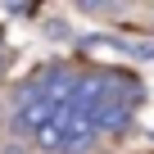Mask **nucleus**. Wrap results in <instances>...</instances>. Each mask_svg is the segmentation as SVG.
I'll use <instances>...</instances> for the list:
<instances>
[{
	"mask_svg": "<svg viewBox=\"0 0 154 154\" xmlns=\"http://www.w3.org/2000/svg\"><path fill=\"white\" fill-rule=\"evenodd\" d=\"M32 140L45 149V154H82L91 140H95V127L77 113V109H68V104H59L54 109V118L50 122H41L36 131H32Z\"/></svg>",
	"mask_w": 154,
	"mask_h": 154,
	"instance_id": "1",
	"label": "nucleus"
}]
</instances>
